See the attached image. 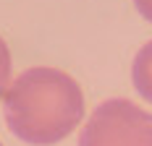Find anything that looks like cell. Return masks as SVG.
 Here are the masks:
<instances>
[{
	"label": "cell",
	"instance_id": "2",
	"mask_svg": "<svg viewBox=\"0 0 152 146\" xmlns=\"http://www.w3.org/2000/svg\"><path fill=\"white\" fill-rule=\"evenodd\" d=\"M79 146H152V112L131 99H105L94 107Z\"/></svg>",
	"mask_w": 152,
	"mask_h": 146
},
{
	"label": "cell",
	"instance_id": "4",
	"mask_svg": "<svg viewBox=\"0 0 152 146\" xmlns=\"http://www.w3.org/2000/svg\"><path fill=\"white\" fill-rule=\"evenodd\" d=\"M8 81H11V52H8V44L0 37V97L5 94Z\"/></svg>",
	"mask_w": 152,
	"mask_h": 146
},
{
	"label": "cell",
	"instance_id": "5",
	"mask_svg": "<svg viewBox=\"0 0 152 146\" xmlns=\"http://www.w3.org/2000/svg\"><path fill=\"white\" fill-rule=\"evenodd\" d=\"M134 5H137V11L147 21H152V0H134Z\"/></svg>",
	"mask_w": 152,
	"mask_h": 146
},
{
	"label": "cell",
	"instance_id": "6",
	"mask_svg": "<svg viewBox=\"0 0 152 146\" xmlns=\"http://www.w3.org/2000/svg\"><path fill=\"white\" fill-rule=\"evenodd\" d=\"M0 146H3V144H0Z\"/></svg>",
	"mask_w": 152,
	"mask_h": 146
},
{
	"label": "cell",
	"instance_id": "3",
	"mask_svg": "<svg viewBox=\"0 0 152 146\" xmlns=\"http://www.w3.org/2000/svg\"><path fill=\"white\" fill-rule=\"evenodd\" d=\"M131 81L139 94L147 102H152V39L137 52V58L131 63Z\"/></svg>",
	"mask_w": 152,
	"mask_h": 146
},
{
	"label": "cell",
	"instance_id": "1",
	"mask_svg": "<svg viewBox=\"0 0 152 146\" xmlns=\"http://www.w3.org/2000/svg\"><path fill=\"white\" fill-rule=\"evenodd\" d=\"M5 123L16 138L34 146L63 141L84 115V94L68 73L37 65L3 94Z\"/></svg>",
	"mask_w": 152,
	"mask_h": 146
}]
</instances>
